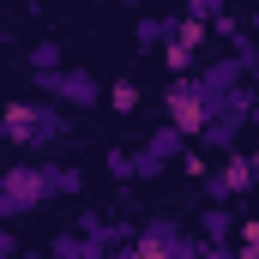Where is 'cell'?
I'll return each instance as SVG.
<instances>
[{
	"instance_id": "obj_1",
	"label": "cell",
	"mask_w": 259,
	"mask_h": 259,
	"mask_svg": "<svg viewBox=\"0 0 259 259\" xmlns=\"http://www.w3.org/2000/svg\"><path fill=\"white\" fill-rule=\"evenodd\" d=\"M55 193H78V175L72 169H49V163H18L6 181H0V211L6 217H24L36 199H55Z\"/></svg>"
},
{
	"instance_id": "obj_2",
	"label": "cell",
	"mask_w": 259,
	"mask_h": 259,
	"mask_svg": "<svg viewBox=\"0 0 259 259\" xmlns=\"http://www.w3.org/2000/svg\"><path fill=\"white\" fill-rule=\"evenodd\" d=\"M0 127H6V139L12 145H24V151H36V145H49V139H61V115L49 109V103H12L6 115H0Z\"/></svg>"
},
{
	"instance_id": "obj_3",
	"label": "cell",
	"mask_w": 259,
	"mask_h": 259,
	"mask_svg": "<svg viewBox=\"0 0 259 259\" xmlns=\"http://www.w3.org/2000/svg\"><path fill=\"white\" fill-rule=\"evenodd\" d=\"M205 78H175V91H169V121L181 133H199L205 127Z\"/></svg>"
},
{
	"instance_id": "obj_4",
	"label": "cell",
	"mask_w": 259,
	"mask_h": 259,
	"mask_svg": "<svg viewBox=\"0 0 259 259\" xmlns=\"http://www.w3.org/2000/svg\"><path fill=\"white\" fill-rule=\"evenodd\" d=\"M42 84H49V97H61L72 109H91V103H97V78H91V72H49Z\"/></svg>"
},
{
	"instance_id": "obj_5",
	"label": "cell",
	"mask_w": 259,
	"mask_h": 259,
	"mask_svg": "<svg viewBox=\"0 0 259 259\" xmlns=\"http://www.w3.org/2000/svg\"><path fill=\"white\" fill-rule=\"evenodd\" d=\"M199 49H205V24H175V36H169V66L175 72H187V66L199 61Z\"/></svg>"
},
{
	"instance_id": "obj_6",
	"label": "cell",
	"mask_w": 259,
	"mask_h": 259,
	"mask_svg": "<svg viewBox=\"0 0 259 259\" xmlns=\"http://www.w3.org/2000/svg\"><path fill=\"white\" fill-rule=\"evenodd\" d=\"M181 139H187V133L169 121V127H163L157 139H151V145H145V151H139V169H145V175H157V169H163L169 157H181Z\"/></svg>"
},
{
	"instance_id": "obj_7",
	"label": "cell",
	"mask_w": 259,
	"mask_h": 259,
	"mask_svg": "<svg viewBox=\"0 0 259 259\" xmlns=\"http://www.w3.org/2000/svg\"><path fill=\"white\" fill-rule=\"evenodd\" d=\"M247 181H253V163H229V169L211 181V193H217V199H229L235 187H247Z\"/></svg>"
},
{
	"instance_id": "obj_8",
	"label": "cell",
	"mask_w": 259,
	"mask_h": 259,
	"mask_svg": "<svg viewBox=\"0 0 259 259\" xmlns=\"http://www.w3.org/2000/svg\"><path fill=\"white\" fill-rule=\"evenodd\" d=\"M30 66H36V78H49V72H61V49H55V42H42V49L30 55Z\"/></svg>"
},
{
	"instance_id": "obj_9",
	"label": "cell",
	"mask_w": 259,
	"mask_h": 259,
	"mask_svg": "<svg viewBox=\"0 0 259 259\" xmlns=\"http://www.w3.org/2000/svg\"><path fill=\"white\" fill-rule=\"evenodd\" d=\"M169 36H175V24H163V18H145V24H139V42H145V49H151V42H169Z\"/></svg>"
},
{
	"instance_id": "obj_10",
	"label": "cell",
	"mask_w": 259,
	"mask_h": 259,
	"mask_svg": "<svg viewBox=\"0 0 259 259\" xmlns=\"http://www.w3.org/2000/svg\"><path fill=\"white\" fill-rule=\"evenodd\" d=\"M109 103H115L121 115H133V109H139V84H127V78H121V84L109 91Z\"/></svg>"
},
{
	"instance_id": "obj_11",
	"label": "cell",
	"mask_w": 259,
	"mask_h": 259,
	"mask_svg": "<svg viewBox=\"0 0 259 259\" xmlns=\"http://www.w3.org/2000/svg\"><path fill=\"white\" fill-rule=\"evenodd\" d=\"M187 6H193L199 18H211V12H223V0H187Z\"/></svg>"
}]
</instances>
